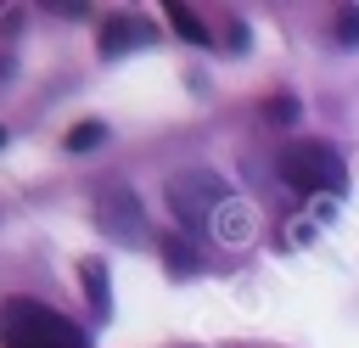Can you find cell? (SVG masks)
<instances>
[{
	"instance_id": "9",
	"label": "cell",
	"mask_w": 359,
	"mask_h": 348,
	"mask_svg": "<svg viewBox=\"0 0 359 348\" xmlns=\"http://www.w3.org/2000/svg\"><path fill=\"white\" fill-rule=\"evenodd\" d=\"M101 140H107V123H101V118H84V123L67 129V152H95Z\"/></svg>"
},
{
	"instance_id": "13",
	"label": "cell",
	"mask_w": 359,
	"mask_h": 348,
	"mask_svg": "<svg viewBox=\"0 0 359 348\" xmlns=\"http://www.w3.org/2000/svg\"><path fill=\"white\" fill-rule=\"evenodd\" d=\"M6 67H11V62H6V56H0V79H6Z\"/></svg>"
},
{
	"instance_id": "1",
	"label": "cell",
	"mask_w": 359,
	"mask_h": 348,
	"mask_svg": "<svg viewBox=\"0 0 359 348\" xmlns=\"http://www.w3.org/2000/svg\"><path fill=\"white\" fill-rule=\"evenodd\" d=\"M0 342L6 348H84L79 326L34 297H6L0 303Z\"/></svg>"
},
{
	"instance_id": "10",
	"label": "cell",
	"mask_w": 359,
	"mask_h": 348,
	"mask_svg": "<svg viewBox=\"0 0 359 348\" xmlns=\"http://www.w3.org/2000/svg\"><path fill=\"white\" fill-rule=\"evenodd\" d=\"M163 264H168L174 275H191V269H196V253H191V241H185V236H163Z\"/></svg>"
},
{
	"instance_id": "4",
	"label": "cell",
	"mask_w": 359,
	"mask_h": 348,
	"mask_svg": "<svg viewBox=\"0 0 359 348\" xmlns=\"http://www.w3.org/2000/svg\"><path fill=\"white\" fill-rule=\"evenodd\" d=\"M95 219H101V230L118 236V241H140V236H146L140 202H135V191H123V185H107V191L95 196Z\"/></svg>"
},
{
	"instance_id": "8",
	"label": "cell",
	"mask_w": 359,
	"mask_h": 348,
	"mask_svg": "<svg viewBox=\"0 0 359 348\" xmlns=\"http://www.w3.org/2000/svg\"><path fill=\"white\" fill-rule=\"evenodd\" d=\"M163 11H168V22H174V34H180V39H191V45H208V22H202L191 6H180V0H174V6H163Z\"/></svg>"
},
{
	"instance_id": "5",
	"label": "cell",
	"mask_w": 359,
	"mask_h": 348,
	"mask_svg": "<svg viewBox=\"0 0 359 348\" xmlns=\"http://www.w3.org/2000/svg\"><path fill=\"white\" fill-rule=\"evenodd\" d=\"M252 225H258V213H252V202H241V196H230V202H224V208L213 213V225H208V230H213L219 241H230V247H241V241L252 236Z\"/></svg>"
},
{
	"instance_id": "12",
	"label": "cell",
	"mask_w": 359,
	"mask_h": 348,
	"mask_svg": "<svg viewBox=\"0 0 359 348\" xmlns=\"http://www.w3.org/2000/svg\"><path fill=\"white\" fill-rule=\"evenodd\" d=\"M337 39H342V45H359V6H348V11L337 17Z\"/></svg>"
},
{
	"instance_id": "11",
	"label": "cell",
	"mask_w": 359,
	"mask_h": 348,
	"mask_svg": "<svg viewBox=\"0 0 359 348\" xmlns=\"http://www.w3.org/2000/svg\"><path fill=\"white\" fill-rule=\"evenodd\" d=\"M297 112H303L297 95H269V101H264V118H269V123H297Z\"/></svg>"
},
{
	"instance_id": "2",
	"label": "cell",
	"mask_w": 359,
	"mask_h": 348,
	"mask_svg": "<svg viewBox=\"0 0 359 348\" xmlns=\"http://www.w3.org/2000/svg\"><path fill=\"white\" fill-rule=\"evenodd\" d=\"M280 180L303 196H337L348 185V163L325 140H292V146H280Z\"/></svg>"
},
{
	"instance_id": "14",
	"label": "cell",
	"mask_w": 359,
	"mask_h": 348,
	"mask_svg": "<svg viewBox=\"0 0 359 348\" xmlns=\"http://www.w3.org/2000/svg\"><path fill=\"white\" fill-rule=\"evenodd\" d=\"M0 146H6V129H0Z\"/></svg>"
},
{
	"instance_id": "6",
	"label": "cell",
	"mask_w": 359,
	"mask_h": 348,
	"mask_svg": "<svg viewBox=\"0 0 359 348\" xmlns=\"http://www.w3.org/2000/svg\"><path fill=\"white\" fill-rule=\"evenodd\" d=\"M135 45H151V22H140V17H112V22L101 28V56H123V51H135Z\"/></svg>"
},
{
	"instance_id": "7",
	"label": "cell",
	"mask_w": 359,
	"mask_h": 348,
	"mask_svg": "<svg viewBox=\"0 0 359 348\" xmlns=\"http://www.w3.org/2000/svg\"><path fill=\"white\" fill-rule=\"evenodd\" d=\"M79 281H84V297H90L95 320H107V314H112V292H107V264H101V258H84V264H79Z\"/></svg>"
},
{
	"instance_id": "3",
	"label": "cell",
	"mask_w": 359,
	"mask_h": 348,
	"mask_svg": "<svg viewBox=\"0 0 359 348\" xmlns=\"http://www.w3.org/2000/svg\"><path fill=\"white\" fill-rule=\"evenodd\" d=\"M230 202V191H224V180L213 174V168H185V174H174L168 180V208L185 219V225H213V213Z\"/></svg>"
}]
</instances>
